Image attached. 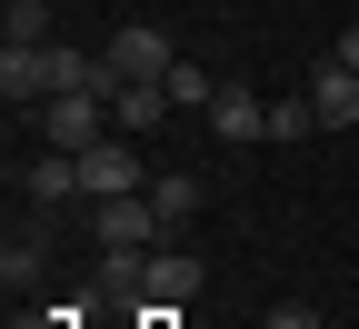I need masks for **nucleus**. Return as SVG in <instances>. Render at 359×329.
I'll return each instance as SVG.
<instances>
[{
	"label": "nucleus",
	"mask_w": 359,
	"mask_h": 329,
	"mask_svg": "<svg viewBox=\"0 0 359 329\" xmlns=\"http://www.w3.org/2000/svg\"><path fill=\"white\" fill-rule=\"evenodd\" d=\"M40 140H50V150H100L110 140V90H60V100H40Z\"/></svg>",
	"instance_id": "obj_1"
},
{
	"label": "nucleus",
	"mask_w": 359,
	"mask_h": 329,
	"mask_svg": "<svg viewBox=\"0 0 359 329\" xmlns=\"http://www.w3.org/2000/svg\"><path fill=\"white\" fill-rule=\"evenodd\" d=\"M80 190H90V200H140V190H150V160L110 130L100 150H80Z\"/></svg>",
	"instance_id": "obj_2"
},
{
	"label": "nucleus",
	"mask_w": 359,
	"mask_h": 329,
	"mask_svg": "<svg viewBox=\"0 0 359 329\" xmlns=\"http://www.w3.org/2000/svg\"><path fill=\"white\" fill-rule=\"evenodd\" d=\"M100 60H110L120 80H170V70H180V51H170V40H160L150 20H130V30H110V51H100Z\"/></svg>",
	"instance_id": "obj_3"
},
{
	"label": "nucleus",
	"mask_w": 359,
	"mask_h": 329,
	"mask_svg": "<svg viewBox=\"0 0 359 329\" xmlns=\"http://www.w3.org/2000/svg\"><path fill=\"white\" fill-rule=\"evenodd\" d=\"M210 130L230 140V150H250V140H269V100L250 80H219V100H210Z\"/></svg>",
	"instance_id": "obj_4"
},
{
	"label": "nucleus",
	"mask_w": 359,
	"mask_h": 329,
	"mask_svg": "<svg viewBox=\"0 0 359 329\" xmlns=\"http://www.w3.org/2000/svg\"><path fill=\"white\" fill-rule=\"evenodd\" d=\"M20 190H30V210L90 200V190H80V150H40V160H20Z\"/></svg>",
	"instance_id": "obj_5"
},
{
	"label": "nucleus",
	"mask_w": 359,
	"mask_h": 329,
	"mask_svg": "<svg viewBox=\"0 0 359 329\" xmlns=\"http://www.w3.org/2000/svg\"><path fill=\"white\" fill-rule=\"evenodd\" d=\"M0 100H11V110L50 100V51H20V40H11V51H0Z\"/></svg>",
	"instance_id": "obj_6"
},
{
	"label": "nucleus",
	"mask_w": 359,
	"mask_h": 329,
	"mask_svg": "<svg viewBox=\"0 0 359 329\" xmlns=\"http://www.w3.org/2000/svg\"><path fill=\"white\" fill-rule=\"evenodd\" d=\"M200 290H210V269H200L190 250H150V300H160V309H190Z\"/></svg>",
	"instance_id": "obj_7"
},
{
	"label": "nucleus",
	"mask_w": 359,
	"mask_h": 329,
	"mask_svg": "<svg viewBox=\"0 0 359 329\" xmlns=\"http://www.w3.org/2000/svg\"><path fill=\"white\" fill-rule=\"evenodd\" d=\"M150 240H160L150 190H140V200H100V250H150Z\"/></svg>",
	"instance_id": "obj_8"
},
{
	"label": "nucleus",
	"mask_w": 359,
	"mask_h": 329,
	"mask_svg": "<svg viewBox=\"0 0 359 329\" xmlns=\"http://www.w3.org/2000/svg\"><path fill=\"white\" fill-rule=\"evenodd\" d=\"M309 110H320V130H349L359 120V70L320 60V70H309Z\"/></svg>",
	"instance_id": "obj_9"
},
{
	"label": "nucleus",
	"mask_w": 359,
	"mask_h": 329,
	"mask_svg": "<svg viewBox=\"0 0 359 329\" xmlns=\"http://www.w3.org/2000/svg\"><path fill=\"white\" fill-rule=\"evenodd\" d=\"M150 120H170V90H160V80H120V90H110V130L140 140Z\"/></svg>",
	"instance_id": "obj_10"
},
{
	"label": "nucleus",
	"mask_w": 359,
	"mask_h": 329,
	"mask_svg": "<svg viewBox=\"0 0 359 329\" xmlns=\"http://www.w3.org/2000/svg\"><path fill=\"white\" fill-rule=\"evenodd\" d=\"M100 300L140 309V300H150V250H100Z\"/></svg>",
	"instance_id": "obj_11"
},
{
	"label": "nucleus",
	"mask_w": 359,
	"mask_h": 329,
	"mask_svg": "<svg viewBox=\"0 0 359 329\" xmlns=\"http://www.w3.org/2000/svg\"><path fill=\"white\" fill-rule=\"evenodd\" d=\"M150 210H160V229H190V220H200V180H190V170H160V180H150Z\"/></svg>",
	"instance_id": "obj_12"
},
{
	"label": "nucleus",
	"mask_w": 359,
	"mask_h": 329,
	"mask_svg": "<svg viewBox=\"0 0 359 329\" xmlns=\"http://www.w3.org/2000/svg\"><path fill=\"white\" fill-rule=\"evenodd\" d=\"M160 90H170V110H210V100H219V80H210V70H190V60H180Z\"/></svg>",
	"instance_id": "obj_13"
},
{
	"label": "nucleus",
	"mask_w": 359,
	"mask_h": 329,
	"mask_svg": "<svg viewBox=\"0 0 359 329\" xmlns=\"http://www.w3.org/2000/svg\"><path fill=\"white\" fill-rule=\"evenodd\" d=\"M320 130V110H309V90H290V100H269V140H309Z\"/></svg>",
	"instance_id": "obj_14"
},
{
	"label": "nucleus",
	"mask_w": 359,
	"mask_h": 329,
	"mask_svg": "<svg viewBox=\"0 0 359 329\" xmlns=\"http://www.w3.org/2000/svg\"><path fill=\"white\" fill-rule=\"evenodd\" d=\"M11 40L20 51H50V0H11Z\"/></svg>",
	"instance_id": "obj_15"
},
{
	"label": "nucleus",
	"mask_w": 359,
	"mask_h": 329,
	"mask_svg": "<svg viewBox=\"0 0 359 329\" xmlns=\"http://www.w3.org/2000/svg\"><path fill=\"white\" fill-rule=\"evenodd\" d=\"M0 279H11V290H30V279H40V240H30V229H11V250H0Z\"/></svg>",
	"instance_id": "obj_16"
},
{
	"label": "nucleus",
	"mask_w": 359,
	"mask_h": 329,
	"mask_svg": "<svg viewBox=\"0 0 359 329\" xmlns=\"http://www.w3.org/2000/svg\"><path fill=\"white\" fill-rule=\"evenodd\" d=\"M330 60H339V70H359V20L339 30V51H330Z\"/></svg>",
	"instance_id": "obj_17"
}]
</instances>
